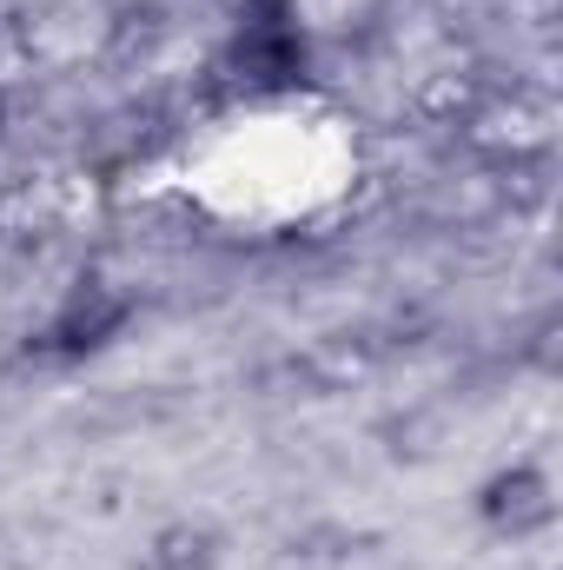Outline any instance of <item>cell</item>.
I'll return each instance as SVG.
<instances>
[{"label":"cell","mask_w":563,"mask_h":570,"mask_svg":"<svg viewBox=\"0 0 563 570\" xmlns=\"http://www.w3.org/2000/svg\"><path fill=\"white\" fill-rule=\"evenodd\" d=\"M544 511H551V484H544L537 471H504V478L484 484V518H491V524L531 531Z\"/></svg>","instance_id":"cell-3"},{"label":"cell","mask_w":563,"mask_h":570,"mask_svg":"<svg viewBox=\"0 0 563 570\" xmlns=\"http://www.w3.org/2000/svg\"><path fill=\"white\" fill-rule=\"evenodd\" d=\"M226 73H233L239 87H253V94H285V87L305 80V40H298V27L285 20L279 0H259V13L233 33Z\"/></svg>","instance_id":"cell-1"},{"label":"cell","mask_w":563,"mask_h":570,"mask_svg":"<svg viewBox=\"0 0 563 570\" xmlns=\"http://www.w3.org/2000/svg\"><path fill=\"white\" fill-rule=\"evenodd\" d=\"M206 564H213V538L206 531H166L146 551V570H206Z\"/></svg>","instance_id":"cell-4"},{"label":"cell","mask_w":563,"mask_h":570,"mask_svg":"<svg viewBox=\"0 0 563 570\" xmlns=\"http://www.w3.org/2000/svg\"><path fill=\"white\" fill-rule=\"evenodd\" d=\"M120 325H127V298H120L113 285H80V292L60 305V318L47 325V352H60V358L100 352Z\"/></svg>","instance_id":"cell-2"}]
</instances>
